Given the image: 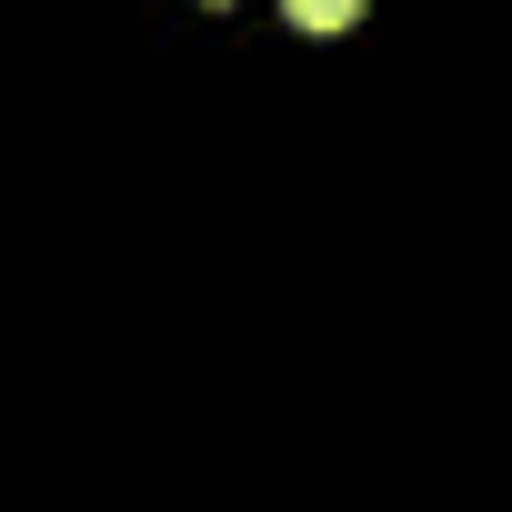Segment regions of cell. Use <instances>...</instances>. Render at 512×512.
<instances>
[{
  "mask_svg": "<svg viewBox=\"0 0 512 512\" xmlns=\"http://www.w3.org/2000/svg\"><path fill=\"white\" fill-rule=\"evenodd\" d=\"M282 11H292L302 31H352V21H362V0H282Z\"/></svg>",
  "mask_w": 512,
  "mask_h": 512,
  "instance_id": "obj_1",
  "label": "cell"
}]
</instances>
